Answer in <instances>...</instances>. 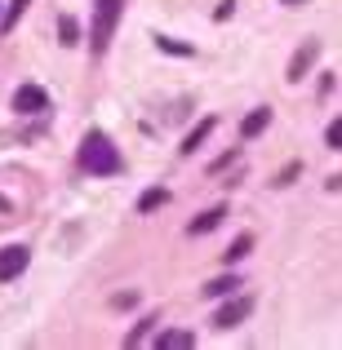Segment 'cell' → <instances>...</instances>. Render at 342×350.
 <instances>
[{"mask_svg":"<svg viewBox=\"0 0 342 350\" xmlns=\"http://www.w3.org/2000/svg\"><path fill=\"white\" fill-rule=\"evenodd\" d=\"M80 169L85 173H98V178H112L120 173V151L112 146V137L107 133H85V142H80Z\"/></svg>","mask_w":342,"mask_h":350,"instance_id":"obj_1","label":"cell"},{"mask_svg":"<svg viewBox=\"0 0 342 350\" xmlns=\"http://www.w3.org/2000/svg\"><path fill=\"white\" fill-rule=\"evenodd\" d=\"M120 9H125V0H94V27H89V49L94 53H107L116 23H120Z\"/></svg>","mask_w":342,"mask_h":350,"instance_id":"obj_2","label":"cell"},{"mask_svg":"<svg viewBox=\"0 0 342 350\" xmlns=\"http://www.w3.org/2000/svg\"><path fill=\"white\" fill-rule=\"evenodd\" d=\"M14 111H18V116H40V111H49V94H45L40 85H18Z\"/></svg>","mask_w":342,"mask_h":350,"instance_id":"obj_3","label":"cell"},{"mask_svg":"<svg viewBox=\"0 0 342 350\" xmlns=\"http://www.w3.org/2000/svg\"><path fill=\"white\" fill-rule=\"evenodd\" d=\"M27 262H32V253H27L23 244H9V248H0V284L18 280V275L27 271Z\"/></svg>","mask_w":342,"mask_h":350,"instance_id":"obj_4","label":"cell"},{"mask_svg":"<svg viewBox=\"0 0 342 350\" xmlns=\"http://www.w3.org/2000/svg\"><path fill=\"white\" fill-rule=\"evenodd\" d=\"M316 58H320V40H302V49L289 58V71H284V80H289V85H298V80L311 71V62H316Z\"/></svg>","mask_w":342,"mask_h":350,"instance_id":"obj_5","label":"cell"},{"mask_svg":"<svg viewBox=\"0 0 342 350\" xmlns=\"http://www.w3.org/2000/svg\"><path fill=\"white\" fill-rule=\"evenodd\" d=\"M249 315H254V297H236V301H227V306L214 315V324L218 328H236V324H245Z\"/></svg>","mask_w":342,"mask_h":350,"instance_id":"obj_6","label":"cell"},{"mask_svg":"<svg viewBox=\"0 0 342 350\" xmlns=\"http://www.w3.org/2000/svg\"><path fill=\"white\" fill-rule=\"evenodd\" d=\"M267 124H271V107H254V111L240 120V137H258Z\"/></svg>","mask_w":342,"mask_h":350,"instance_id":"obj_7","label":"cell"},{"mask_svg":"<svg viewBox=\"0 0 342 350\" xmlns=\"http://www.w3.org/2000/svg\"><path fill=\"white\" fill-rule=\"evenodd\" d=\"M156 346H160V350H187V346H196V337L182 333V328H169V333L156 337Z\"/></svg>","mask_w":342,"mask_h":350,"instance_id":"obj_8","label":"cell"},{"mask_svg":"<svg viewBox=\"0 0 342 350\" xmlns=\"http://www.w3.org/2000/svg\"><path fill=\"white\" fill-rule=\"evenodd\" d=\"M236 288H240L236 275H218V280H209V284H205V297H231Z\"/></svg>","mask_w":342,"mask_h":350,"instance_id":"obj_9","label":"cell"},{"mask_svg":"<svg viewBox=\"0 0 342 350\" xmlns=\"http://www.w3.org/2000/svg\"><path fill=\"white\" fill-rule=\"evenodd\" d=\"M223 217H227V208H209V213H200L196 222L187 226V231H191V235H205V231H214V226L223 222Z\"/></svg>","mask_w":342,"mask_h":350,"instance_id":"obj_10","label":"cell"},{"mask_svg":"<svg viewBox=\"0 0 342 350\" xmlns=\"http://www.w3.org/2000/svg\"><path fill=\"white\" fill-rule=\"evenodd\" d=\"M209 133H214V120H205V124H196V129H191L187 137H182V155H191V151H196V146L205 142Z\"/></svg>","mask_w":342,"mask_h":350,"instance_id":"obj_11","label":"cell"},{"mask_svg":"<svg viewBox=\"0 0 342 350\" xmlns=\"http://www.w3.org/2000/svg\"><path fill=\"white\" fill-rule=\"evenodd\" d=\"M27 5H32V0H9L5 18H0V31H14V27H18V18L27 14Z\"/></svg>","mask_w":342,"mask_h":350,"instance_id":"obj_12","label":"cell"},{"mask_svg":"<svg viewBox=\"0 0 342 350\" xmlns=\"http://www.w3.org/2000/svg\"><path fill=\"white\" fill-rule=\"evenodd\" d=\"M58 36H62V44H67V49H71V44H80V27H76V18L62 14V18H58Z\"/></svg>","mask_w":342,"mask_h":350,"instance_id":"obj_13","label":"cell"},{"mask_svg":"<svg viewBox=\"0 0 342 350\" xmlns=\"http://www.w3.org/2000/svg\"><path fill=\"white\" fill-rule=\"evenodd\" d=\"M249 248H254V235H240L236 244H231L227 253H223V262H227V266H231V262H240V257H249Z\"/></svg>","mask_w":342,"mask_h":350,"instance_id":"obj_14","label":"cell"},{"mask_svg":"<svg viewBox=\"0 0 342 350\" xmlns=\"http://www.w3.org/2000/svg\"><path fill=\"white\" fill-rule=\"evenodd\" d=\"M164 200H169V191H160V187H156V191H143V200H138V208H143V213H151V208H160Z\"/></svg>","mask_w":342,"mask_h":350,"instance_id":"obj_15","label":"cell"},{"mask_svg":"<svg viewBox=\"0 0 342 350\" xmlns=\"http://www.w3.org/2000/svg\"><path fill=\"white\" fill-rule=\"evenodd\" d=\"M156 324H160V319H156V315H147V319H143V324H138V328H134V333H129V337H125V342H129V346H138V342H147V333H151V328H156Z\"/></svg>","mask_w":342,"mask_h":350,"instance_id":"obj_16","label":"cell"},{"mask_svg":"<svg viewBox=\"0 0 342 350\" xmlns=\"http://www.w3.org/2000/svg\"><path fill=\"white\" fill-rule=\"evenodd\" d=\"M156 44H160L164 53H178V58H187V53H191V44H182V40H169V36H160Z\"/></svg>","mask_w":342,"mask_h":350,"instance_id":"obj_17","label":"cell"},{"mask_svg":"<svg viewBox=\"0 0 342 350\" xmlns=\"http://www.w3.org/2000/svg\"><path fill=\"white\" fill-rule=\"evenodd\" d=\"M325 142H329V146H334V151H342V116H338V120H334V124H329V129H325Z\"/></svg>","mask_w":342,"mask_h":350,"instance_id":"obj_18","label":"cell"},{"mask_svg":"<svg viewBox=\"0 0 342 350\" xmlns=\"http://www.w3.org/2000/svg\"><path fill=\"white\" fill-rule=\"evenodd\" d=\"M231 14H236V0H223V5H218V9H214V18H218V23H227V18H231Z\"/></svg>","mask_w":342,"mask_h":350,"instance_id":"obj_19","label":"cell"},{"mask_svg":"<svg viewBox=\"0 0 342 350\" xmlns=\"http://www.w3.org/2000/svg\"><path fill=\"white\" fill-rule=\"evenodd\" d=\"M298 169H302V164H289V169H284V173H280V178H276V187H289V182H293V178H298Z\"/></svg>","mask_w":342,"mask_h":350,"instance_id":"obj_20","label":"cell"},{"mask_svg":"<svg viewBox=\"0 0 342 350\" xmlns=\"http://www.w3.org/2000/svg\"><path fill=\"white\" fill-rule=\"evenodd\" d=\"M14 222V204H9V200H0V226H9Z\"/></svg>","mask_w":342,"mask_h":350,"instance_id":"obj_21","label":"cell"},{"mask_svg":"<svg viewBox=\"0 0 342 350\" xmlns=\"http://www.w3.org/2000/svg\"><path fill=\"white\" fill-rule=\"evenodd\" d=\"M284 5H307V0H284Z\"/></svg>","mask_w":342,"mask_h":350,"instance_id":"obj_22","label":"cell"}]
</instances>
